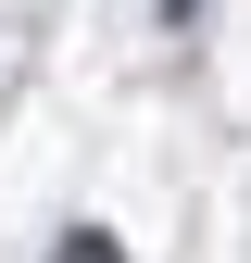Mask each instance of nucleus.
Listing matches in <instances>:
<instances>
[{"instance_id":"nucleus-1","label":"nucleus","mask_w":251,"mask_h":263,"mask_svg":"<svg viewBox=\"0 0 251 263\" xmlns=\"http://www.w3.org/2000/svg\"><path fill=\"white\" fill-rule=\"evenodd\" d=\"M50 263H126V251H113V238H88V226H76V238H63Z\"/></svg>"}]
</instances>
